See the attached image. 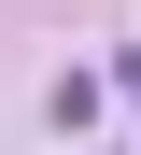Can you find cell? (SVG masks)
Listing matches in <instances>:
<instances>
[{
    "mask_svg": "<svg viewBox=\"0 0 141 155\" xmlns=\"http://www.w3.org/2000/svg\"><path fill=\"white\" fill-rule=\"evenodd\" d=\"M113 99H127V113H141V42H127V57H113Z\"/></svg>",
    "mask_w": 141,
    "mask_h": 155,
    "instance_id": "1",
    "label": "cell"
}]
</instances>
